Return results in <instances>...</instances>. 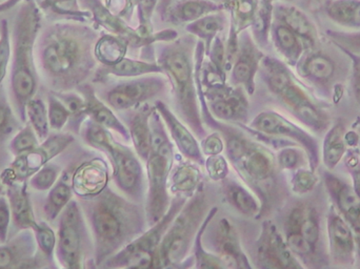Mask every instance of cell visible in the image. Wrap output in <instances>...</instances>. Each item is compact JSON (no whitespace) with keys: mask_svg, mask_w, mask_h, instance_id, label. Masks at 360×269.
<instances>
[{"mask_svg":"<svg viewBox=\"0 0 360 269\" xmlns=\"http://www.w3.org/2000/svg\"><path fill=\"white\" fill-rule=\"evenodd\" d=\"M155 107L143 105L129 122V132L136 154L147 162L152 152V133L150 119Z\"/></svg>","mask_w":360,"mask_h":269,"instance_id":"cell-25","label":"cell"},{"mask_svg":"<svg viewBox=\"0 0 360 269\" xmlns=\"http://www.w3.org/2000/svg\"><path fill=\"white\" fill-rule=\"evenodd\" d=\"M188 198L176 196L171 201L166 215L152 225L147 232H143L126 247L108 259L101 268H160V243L170 224L172 223Z\"/></svg>","mask_w":360,"mask_h":269,"instance_id":"cell-7","label":"cell"},{"mask_svg":"<svg viewBox=\"0 0 360 269\" xmlns=\"http://www.w3.org/2000/svg\"><path fill=\"white\" fill-rule=\"evenodd\" d=\"M77 91L86 101V111L88 118L98 124L99 126L107 129V130H112L117 133V134L122 136L124 141H129L131 139L128 129L114 115L113 112L110 110L107 105L99 100L98 97L95 95V91L92 86L84 84V86H79Z\"/></svg>","mask_w":360,"mask_h":269,"instance_id":"cell-24","label":"cell"},{"mask_svg":"<svg viewBox=\"0 0 360 269\" xmlns=\"http://www.w3.org/2000/svg\"><path fill=\"white\" fill-rule=\"evenodd\" d=\"M224 27V16L221 11L205 15L193 22L186 25V32L198 37L205 44V55L209 54L210 48L215 38L220 35Z\"/></svg>","mask_w":360,"mask_h":269,"instance_id":"cell-34","label":"cell"},{"mask_svg":"<svg viewBox=\"0 0 360 269\" xmlns=\"http://www.w3.org/2000/svg\"><path fill=\"white\" fill-rule=\"evenodd\" d=\"M327 184L345 217L360 232V197L353 188L335 178L327 179Z\"/></svg>","mask_w":360,"mask_h":269,"instance_id":"cell-29","label":"cell"},{"mask_svg":"<svg viewBox=\"0 0 360 269\" xmlns=\"http://www.w3.org/2000/svg\"><path fill=\"white\" fill-rule=\"evenodd\" d=\"M222 10L214 0H179L167 10V17L174 25L193 22L205 15Z\"/></svg>","mask_w":360,"mask_h":269,"instance_id":"cell-27","label":"cell"},{"mask_svg":"<svg viewBox=\"0 0 360 269\" xmlns=\"http://www.w3.org/2000/svg\"><path fill=\"white\" fill-rule=\"evenodd\" d=\"M42 13L46 12L61 20L80 21L86 22L91 18L88 11L80 6L78 0H36Z\"/></svg>","mask_w":360,"mask_h":269,"instance_id":"cell-37","label":"cell"},{"mask_svg":"<svg viewBox=\"0 0 360 269\" xmlns=\"http://www.w3.org/2000/svg\"><path fill=\"white\" fill-rule=\"evenodd\" d=\"M287 245L298 256H308L312 251V244L300 232H287Z\"/></svg>","mask_w":360,"mask_h":269,"instance_id":"cell-53","label":"cell"},{"mask_svg":"<svg viewBox=\"0 0 360 269\" xmlns=\"http://www.w3.org/2000/svg\"><path fill=\"white\" fill-rule=\"evenodd\" d=\"M11 60V32L8 21H0V88L4 86Z\"/></svg>","mask_w":360,"mask_h":269,"instance_id":"cell-50","label":"cell"},{"mask_svg":"<svg viewBox=\"0 0 360 269\" xmlns=\"http://www.w3.org/2000/svg\"><path fill=\"white\" fill-rule=\"evenodd\" d=\"M201 93L205 100H207V105L211 114L217 119L238 124L247 122L249 103L243 92V88L237 86V88H234L226 86L219 90Z\"/></svg>","mask_w":360,"mask_h":269,"instance_id":"cell-17","label":"cell"},{"mask_svg":"<svg viewBox=\"0 0 360 269\" xmlns=\"http://www.w3.org/2000/svg\"><path fill=\"white\" fill-rule=\"evenodd\" d=\"M40 144L35 131L32 128L31 124L25 122V126L18 131L12 138L8 143V150L13 156L25 154L37 147Z\"/></svg>","mask_w":360,"mask_h":269,"instance_id":"cell-48","label":"cell"},{"mask_svg":"<svg viewBox=\"0 0 360 269\" xmlns=\"http://www.w3.org/2000/svg\"><path fill=\"white\" fill-rule=\"evenodd\" d=\"M323 10L333 22L360 29V0H330L326 2Z\"/></svg>","mask_w":360,"mask_h":269,"instance_id":"cell-35","label":"cell"},{"mask_svg":"<svg viewBox=\"0 0 360 269\" xmlns=\"http://www.w3.org/2000/svg\"><path fill=\"white\" fill-rule=\"evenodd\" d=\"M42 16L44 13L36 0H25L19 4L11 32L8 95L22 124L27 122V103L37 94L39 86L35 46L42 29Z\"/></svg>","mask_w":360,"mask_h":269,"instance_id":"cell-3","label":"cell"},{"mask_svg":"<svg viewBox=\"0 0 360 269\" xmlns=\"http://www.w3.org/2000/svg\"><path fill=\"white\" fill-rule=\"evenodd\" d=\"M97 37L80 21L59 20L42 27L35 46L36 67L50 92H70L86 84L96 67Z\"/></svg>","mask_w":360,"mask_h":269,"instance_id":"cell-1","label":"cell"},{"mask_svg":"<svg viewBox=\"0 0 360 269\" xmlns=\"http://www.w3.org/2000/svg\"><path fill=\"white\" fill-rule=\"evenodd\" d=\"M266 4H260V0H231L232 27L235 33L240 34L253 25L260 10Z\"/></svg>","mask_w":360,"mask_h":269,"instance_id":"cell-38","label":"cell"},{"mask_svg":"<svg viewBox=\"0 0 360 269\" xmlns=\"http://www.w3.org/2000/svg\"><path fill=\"white\" fill-rule=\"evenodd\" d=\"M218 209L216 206L212 207L205 218L201 228L197 232L196 237H195L194 244V262L195 268H224L220 260L216 257L213 254L207 253L205 251V247L202 244V235L207 228V224L210 223L213 218L217 215Z\"/></svg>","mask_w":360,"mask_h":269,"instance_id":"cell-44","label":"cell"},{"mask_svg":"<svg viewBox=\"0 0 360 269\" xmlns=\"http://www.w3.org/2000/svg\"><path fill=\"white\" fill-rule=\"evenodd\" d=\"M80 133L86 144L105 152L109 157L113 166L114 181L120 190L135 202H141L145 196V175L137 158L139 155L116 142L109 130L90 118L84 122Z\"/></svg>","mask_w":360,"mask_h":269,"instance_id":"cell-6","label":"cell"},{"mask_svg":"<svg viewBox=\"0 0 360 269\" xmlns=\"http://www.w3.org/2000/svg\"><path fill=\"white\" fill-rule=\"evenodd\" d=\"M20 124H25L17 116L4 84L0 88V145L20 130Z\"/></svg>","mask_w":360,"mask_h":269,"instance_id":"cell-41","label":"cell"},{"mask_svg":"<svg viewBox=\"0 0 360 269\" xmlns=\"http://www.w3.org/2000/svg\"><path fill=\"white\" fill-rule=\"evenodd\" d=\"M211 221L203 232L210 253L220 260L224 268H252L235 226L226 218H220L213 225Z\"/></svg>","mask_w":360,"mask_h":269,"instance_id":"cell-12","label":"cell"},{"mask_svg":"<svg viewBox=\"0 0 360 269\" xmlns=\"http://www.w3.org/2000/svg\"><path fill=\"white\" fill-rule=\"evenodd\" d=\"M273 20L283 23L304 41L306 48L317 42V29L308 15L293 4L277 2L273 6Z\"/></svg>","mask_w":360,"mask_h":269,"instance_id":"cell-22","label":"cell"},{"mask_svg":"<svg viewBox=\"0 0 360 269\" xmlns=\"http://www.w3.org/2000/svg\"><path fill=\"white\" fill-rule=\"evenodd\" d=\"M300 232L312 245L315 244V243L319 241V224H317L316 219L313 217L312 214L309 213L307 214V215H304V220H302V225H300Z\"/></svg>","mask_w":360,"mask_h":269,"instance_id":"cell-57","label":"cell"},{"mask_svg":"<svg viewBox=\"0 0 360 269\" xmlns=\"http://www.w3.org/2000/svg\"><path fill=\"white\" fill-rule=\"evenodd\" d=\"M264 55L249 33L238 35V50L231 67V84L245 88L249 95L255 92V77Z\"/></svg>","mask_w":360,"mask_h":269,"instance_id":"cell-15","label":"cell"},{"mask_svg":"<svg viewBox=\"0 0 360 269\" xmlns=\"http://www.w3.org/2000/svg\"><path fill=\"white\" fill-rule=\"evenodd\" d=\"M61 173L63 167L50 161L27 180V184L37 192H49L58 181Z\"/></svg>","mask_w":360,"mask_h":269,"instance_id":"cell-47","label":"cell"},{"mask_svg":"<svg viewBox=\"0 0 360 269\" xmlns=\"http://www.w3.org/2000/svg\"><path fill=\"white\" fill-rule=\"evenodd\" d=\"M109 183V169L101 158L84 161L76 167L71 178V186L78 199L91 198L101 194Z\"/></svg>","mask_w":360,"mask_h":269,"instance_id":"cell-19","label":"cell"},{"mask_svg":"<svg viewBox=\"0 0 360 269\" xmlns=\"http://www.w3.org/2000/svg\"><path fill=\"white\" fill-rule=\"evenodd\" d=\"M54 93V92H52ZM67 107L70 113V120L68 126L74 134H79L82 124L88 119L86 111V101L80 93L74 91L70 92L54 93Z\"/></svg>","mask_w":360,"mask_h":269,"instance_id":"cell-42","label":"cell"},{"mask_svg":"<svg viewBox=\"0 0 360 269\" xmlns=\"http://www.w3.org/2000/svg\"><path fill=\"white\" fill-rule=\"evenodd\" d=\"M352 58L353 60V88H354L355 96L360 103V55L342 50Z\"/></svg>","mask_w":360,"mask_h":269,"instance_id":"cell-59","label":"cell"},{"mask_svg":"<svg viewBox=\"0 0 360 269\" xmlns=\"http://www.w3.org/2000/svg\"><path fill=\"white\" fill-rule=\"evenodd\" d=\"M359 251H360V235L359 236Z\"/></svg>","mask_w":360,"mask_h":269,"instance_id":"cell-62","label":"cell"},{"mask_svg":"<svg viewBox=\"0 0 360 269\" xmlns=\"http://www.w3.org/2000/svg\"><path fill=\"white\" fill-rule=\"evenodd\" d=\"M328 36L338 44L342 50L349 51L360 55V31L355 33H340V32H328Z\"/></svg>","mask_w":360,"mask_h":269,"instance_id":"cell-52","label":"cell"},{"mask_svg":"<svg viewBox=\"0 0 360 269\" xmlns=\"http://www.w3.org/2000/svg\"><path fill=\"white\" fill-rule=\"evenodd\" d=\"M251 128L266 136H283L300 142L315 158V142L306 132L275 112H264L254 118Z\"/></svg>","mask_w":360,"mask_h":269,"instance_id":"cell-20","label":"cell"},{"mask_svg":"<svg viewBox=\"0 0 360 269\" xmlns=\"http://www.w3.org/2000/svg\"><path fill=\"white\" fill-rule=\"evenodd\" d=\"M174 161V148L170 140L152 148L151 155L147 160L148 190L147 213L148 224L150 226L158 223L168 211L171 205L168 192L169 176Z\"/></svg>","mask_w":360,"mask_h":269,"instance_id":"cell-10","label":"cell"},{"mask_svg":"<svg viewBox=\"0 0 360 269\" xmlns=\"http://www.w3.org/2000/svg\"><path fill=\"white\" fill-rule=\"evenodd\" d=\"M44 266L46 265L38 255L33 230H20L6 242L0 243V268H38Z\"/></svg>","mask_w":360,"mask_h":269,"instance_id":"cell-16","label":"cell"},{"mask_svg":"<svg viewBox=\"0 0 360 269\" xmlns=\"http://www.w3.org/2000/svg\"><path fill=\"white\" fill-rule=\"evenodd\" d=\"M4 1H6V0H0V4H1V2H4Z\"/></svg>","mask_w":360,"mask_h":269,"instance_id":"cell-63","label":"cell"},{"mask_svg":"<svg viewBox=\"0 0 360 269\" xmlns=\"http://www.w3.org/2000/svg\"><path fill=\"white\" fill-rule=\"evenodd\" d=\"M27 188V182H12L6 184L4 192L10 204L13 228H15L17 232L20 230H32L37 221L34 215L33 204Z\"/></svg>","mask_w":360,"mask_h":269,"instance_id":"cell-23","label":"cell"},{"mask_svg":"<svg viewBox=\"0 0 360 269\" xmlns=\"http://www.w3.org/2000/svg\"><path fill=\"white\" fill-rule=\"evenodd\" d=\"M55 257L59 266L68 269L84 268L89 254L86 217L77 200L72 199L58 217Z\"/></svg>","mask_w":360,"mask_h":269,"instance_id":"cell-8","label":"cell"},{"mask_svg":"<svg viewBox=\"0 0 360 269\" xmlns=\"http://www.w3.org/2000/svg\"><path fill=\"white\" fill-rule=\"evenodd\" d=\"M152 74H164L162 67L158 63L149 61L134 60V59L122 58L115 65H103L95 73L94 81L103 82L111 77L135 78Z\"/></svg>","mask_w":360,"mask_h":269,"instance_id":"cell-26","label":"cell"},{"mask_svg":"<svg viewBox=\"0 0 360 269\" xmlns=\"http://www.w3.org/2000/svg\"><path fill=\"white\" fill-rule=\"evenodd\" d=\"M221 190L226 202L245 217L257 218L260 213V202L247 188L235 180H222Z\"/></svg>","mask_w":360,"mask_h":269,"instance_id":"cell-28","label":"cell"},{"mask_svg":"<svg viewBox=\"0 0 360 269\" xmlns=\"http://www.w3.org/2000/svg\"><path fill=\"white\" fill-rule=\"evenodd\" d=\"M254 260L258 268H297L287 243L283 242L271 222L262 224L259 237L254 245Z\"/></svg>","mask_w":360,"mask_h":269,"instance_id":"cell-14","label":"cell"},{"mask_svg":"<svg viewBox=\"0 0 360 269\" xmlns=\"http://www.w3.org/2000/svg\"><path fill=\"white\" fill-rule=\"evenodd\" d=\"M212 207L211 196L201 184L190 200L184 203L162 238L158 251L160 268H181Z\"/></svg>","mask_w":360,"mask_h":269,"instance_id":"cell-5","label":"cell"},{"mask_svg":"<svg viewBox=\"0 0 360 269\" xmlns=\"http://www.w3.org/2000/svg\"><path fill=\"white\" fill-rule=\"evenodd\" d=\"M80 6L88 11L91 18L99 27H105L110 34L124 38L133 46H146L153 44L154 40L143 37L139 31H135L130 25H126L124 20L117 15L112 13L101 0H78Z\"/></svg>","mask_w":360,"mask_h":269,"instance_id":"cell-18","label":"cell"},{"mask_svg":"<svg viewBox=\"0 0 360 269\" xmlns=\"http://www.w3.org/2000/svg\"><path fill=\"white\" fill-rule=\"evenodd\" d=\"M71 133L55 132L30 152L14 157L10 166L0 171L4 185L12 182H27L44 165L63 154L74 142Z\"/></svg>","mask_w":360,"mask_h":269,"instance_id":"cell-11","label":"cell"},{"mask_svg":"<svg viewBox=\"0 0 360 269\" xmlns=\"http://www.w3.org/2000/svg\"><path fill=\"white\" fill-rule=\"evenodd\" d=\"M94 240L95 265L101 268L112 256L146 232L147 213L109 185L96 196L79 199Z\"/></svg>","mask_w":360,"mask_h":269,"instance_id":"cell-2","label":"cell"},{"mask_svg":"<svg viewBox=\"0 0 360 269\" xmlns=\"http://www.w3.org/2000/svg\"><path fill=\"white\" fill-rule=\"evenodd\" d=\"M48 114L51 131L61 132L69 124L70 113L65 103L51 92L48 95Z\"/></svg>","mask_w":360,"mask_h":269,"instance_id":"cell-49","label":"cell"},{"mask_svg":"<svg viewBox=\"0 0 360 269\" xmlns=\"http://www.w3.org/2000/svg\"><path fill=\"white\" fill-rule=\"evenodd\" d=\"M169 179H170L169 188L171 192L176 196L188 198L192 197L201 185L202 175L197 165L190 162H180L177 166L171 169Z\"/></svg>","mask_w":360,"mask_h":269,"instance_id":"cell-30","label":"cell"},{"mask_svg":"<svg viewBox=\"0 0 360 269\" xmlns=\"http://www.w3.org/2000/svg\"><path fill=\"white\" fill-rule=\"evenodd\" d=\"M200 148L202 154L207 157L221 154L224 148L221 134L214 133V134L205 136L201 142Z\"/></svg>","mask_w":360,"mask_h":269,"instance_id":"cell-56","label":"cell"},{"mask_svg":"<svg viewBox=\"0 0 360 269\" xmlns=\"http://www.w3.org/2000/svg\"><path fill=\"white\" fill-rule=\"evenodd\" d=\"M4 188H6V185H4V181H2L1 175H0V196L4 195V190H6Z\"/></svg>","mask_w":360,"mask_h":269,"instance_id":"cell-61","label":"cell"},{"mask_svg":"<svg viewBox=\"0 0 360 269\" xmlns=\"http://www.w3.org/2000/svg\"><path fill=\"white\" fill-rule=\"evenodd\" d=\"M316 182V178L311 171H300L294 176L292 185H293L294 192L297 194H304V192H310L314 188Z\"/></svg>","mask_w":360,"mask_h":269,"instance_id":"cell-55","label":"cell"},{"mask_svg":"<svg viewBox=\"0 0 360 269\" xmlns=\"http://www.w3.org/2000/svg\"><path fill=\"white\" fill-rule=\"evenodd\" d=\"M158 0H139V32L141 36L153 39L154 41H170L174 37L172 29L153 34L152 32L151 19L154 8Z\"/></svg>","mask_w":360,"mask_h":269,"instance_id":"cell-45","label":"cell"},{"mask_svg":"<svg viewBox=\"0 0 360 269\" xmlns=\"http://www.w3.org/2000/svg\"><path fill=\"white\" fill-rule=\"evenodd\" d=\"M12 222V214H11L10 204L6 194L0 196V243L6 242L8 240V232Z\"/></svg>","mask_w":360,"mask_h":269,"instance_id":"cell-54","label":"cell"},{"mask_svg":"<svg viewBox=\"0 0 360 269\" xmlns=\"http://www.w3.org/2000/svg\"><path fill=\"white\" fill-rule=\"evenodd\" d=\"M271 32L275 46L288 63L294 65L300 61L306 48L304 41L292 29L278 21L273 20Z\"/></svg>","mask_w":360,"mask_h":269,"instance_id":"cell-32","label":"cell"},{"mask_svg":"<svg viewBox=\"0 0 360 269\" xmlns=\"http://www.w3.org/2000/svg\"><path fill=\"white\" fill-rule=\"evenodd\" d=\"M302 59V58H300ZM300 71L302 75L316 81H328L335 73L333 61L321 53H312L304 57L300 63Z\"/></svg>","mask_w":360,"mask_h":269,"instance_id":"cell-39","label":"cell"},{"mask_svg":"<svg viewBox=\"0 0 360 269\" xmlns=\"http://www.w3.org/2000/svg\"><path fill=\"white\" fill-rule=\"evenodd\" d=\"M23 1H25V0H6V1L1 2V4H0V14L12 10L15 6L22 4Z\"/></svg>","mask_w":360,"mask_h":269,"instance_id":"cell-60","label":"cell"},{"mask_svg":"<svg viewBox=\"0 0 360 269\" xmlns=\"http://www.w3.org/2000/svg\"><path fill=\"white\" fill-rule=\"evenodd\" d=\"M197 40L188 34L171 40L158 53V65L172 86L175 109L182 122L198 138L205 137L200 101L195 80V51Z\"/></svg>","mask_w":360,"mask_h":269,"instance_id":"cell-4","label":"cell"},{"mask_svg":"<svg viewBox=\"0 0 360 269\" xmlns=\"http://www.w3.org/2000/svg\"><path fill=\"white\" fill-rule=\"evenodd\" d=\"M156 111L160 113V117L164 120L173 140L176 143L182 156L196 164L205 166V158L201 152L200 145L197 142L194 135L182 124L176 115L162 101L155 103Z\"/></svg>","mask_w":360,"mask_h":269,"instance_id":"cell-21","label":"cell"},{"mask_svg":"<svg viewBox=\"0 0 360 269\" xmlns=\"http://www.w3.org/2000/svg\"><path fill=\"white\" fill-rule=\"evenodd\" d=\"M241 179L253 190L260 202L257 219L268 211L274 188L276 160L270 150L250 140L245 152L231 162Z\"/></svg>","mask_w":360,"mask_h":269,"instance_id":"cell-9","label":"cell"},{"mask_svg":"<svg viewBox=\"0 0 360 269\" xmlns=\"http://www.w3.org/2000/svg\"><path fill=\"white\" fill-rule=\"evenodd\" d=\"M73 196L74 192L72 190L71 182L68 181L65 173H61L56 184L49 190L42 205V211H44L46 221L51 223L58 219L59 215L71 202Z\"/></svg>","mask_w":360,"mask_h":269,"instance_id":"cell-33","label":"cell"},{"mask_svg":"<svg viewBox=\"0 0 360 269\" xmlns=\"http://www.w3.org/2000/svg\"><path fill=\"white\" fill-rule=\"evenodd\" d=\"M167 81L160 76H145L120 82L107 92L105 100L116 111H128L145 105L166 88Z\"/></svg>","mask_w":360,"mask_h":269,"instance_id":"cell-13","label":"cell"},{"mask_svg":"<svg viewBox=\"0 0 360 269\" xmlns=\"http://www.w3.org/2000/svg\"><path fill=\"white\" fill-rule=\"evenodd\" d=\"M300 156L298 152L292 148L281 150L277 157V163L281 169H294L300 164Z\"/></svg>","mask_w":360,"mask_h":269,"instance_id":"cell-58","label":"cell"},{"mask_svg":"<svg viewBox=\"0 0 360 269\" xmlns=\"http://www.w3.org/2000/svg\"><path fill=\"white\" fill-rule=\"evenodd\" d=\"M205 167L207 175L214 181H222L230 173L228 162L220 154L207 157L205 161Z\"/></svg>","mask_w":360,"mask_h":269,"instance_id":"cell-51","label":"cell"},{"mask_svg":"<svg viewBox=\"0 0 360 269\" xmlns=\"http://www.w3.org/2000/svg\"><path fill=\"white\" fill-rule=\"evenodd\" d=\"M38 255L42 261L49 264L54 262L55 251H56L57 236L46 221H36L33 228Z\"/></svg>","mask_w":360,"mask_h":269,"instance_id":"cell-43","label":"cell"},{"mask_svg":"<svg viewBox=\"0 0 360 269\" xmlns=\"http://www.w3.org/2000/svg\"><path fill=\"white\" fill-rule=\"evenodd\" d=\"M25 116L27 124H31L40 142L46 140L51 134L50 122H49L48 105L37 94L30 99L25 107Z\"/></svg>","mask_w":360,"mask_h":269,"instance_id":"cell-40","label":"cell"},{"mask_svg":"<svg viewBox=\"0 0 360 269\" xmlns=\"http://www.w3.org/2000/svg\"><path fill=\"white\" fill-rule=\"evenodd\" d=\"M130 44L120 36L105 34L97 39L94 46L95 59L103 65H112L126 57Z\"/></svg>","mask_w":360,"mask_h":269,"instance_id":"cell-36","label":"cell"},{"mask_svg":"<svg viewBox=\"0 0 360 269\" xmlns=\"http://www.w3.org/2000/svg\"><path fill=\"white\" fill-rule=\"evenodd\" d=\"M345 129L342 124L334 126L327 135L323 144V161L329 169H334L342 158L346 150Z\"/></svg>","mask_w":360,"mask_h":269,"instance_id":"cell-46","label":"cell"},{"mask_svg":"<svg viewBox=\"0 0 360 269\" xmlns=\"http://www.w3.org/2000/svg\"><path fill=\"white\" fill-rule=\"evenodd\" d=\"M329 235L332 255L335 260L349 261L354 249V240L350 228L340 216L332 215L330 218Z\"/></svg>","mask_w":360,"mask_h":269,"instance_id":"cell-31","label":"cell"}]
</instances>
